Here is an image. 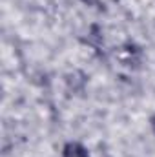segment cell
Returning <instances> with one entry per match:
<instances>
[{
	"instance_id": "6da1fadb",
	"label": "cell",
	"mask_w": 155,
	"mask_h": 157,
	"mask_svg": "<svg viewBox=\"0 0 155 157\" xmlns=\"http://www.w3.org/2000/svg\"><path fill=\"white\" fill-rule=\"evenodd\" d=\"M62 157H88L86 155V150L78 144H68L64 148V155Z\"/></svg>"
}]
</instances>
